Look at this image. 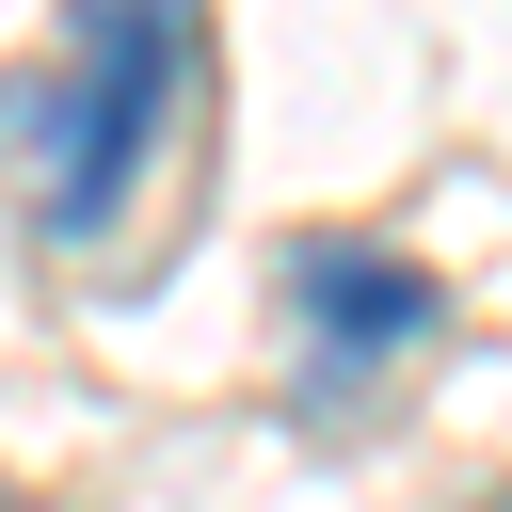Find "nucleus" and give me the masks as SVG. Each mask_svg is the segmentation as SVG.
<instances>
[{
    "mask_svg": "<svg viewBox=\"0 0 512 512\" xmlns=\"http://www.w3.org/2000/svg\"><path fill=\"white\" fill-rule=\"evenodd\" d=\"M288 336H304V400L352 416L400 352L448 336V288H432L416 256H384V240H304V256H288Z\"/></svg>",
    "mask_w": 512,
    "mask_h": 512,
    "instance_id": "obj_2",
    "label": "nucleus"
},
{
    "mask_svg": "<svg viewBox=\"0 0 512 512\" xmlns=\"http://www.w3.org/2000/svg\"><path fill=\"white\" fill-rule=\"evenodd\" d=\"M0 512H16V496H0Z\"/></svg>",
    "mask_w": 512,
    "mask_h": 512,
    "instance_id": "obj_3",
    "label": "nucleus"
},
{
    "mask_svg": "<svg viewBox=\"0 0 512 512\" xmlns=\"http://www.w3.org/2000/svg\"><path fill=\"white\" fill-rule=\"evenodd\" d=\"M208 112V32L160 0H112L64 32V64L32 80V224L48 240H112V208L160 176V144Z\"/></svg>",
    "mask_w": 512,
    "mask_h": 512,
    "instance_id": "obj_1",
    "label": "nucleus"
}]
</instances>
